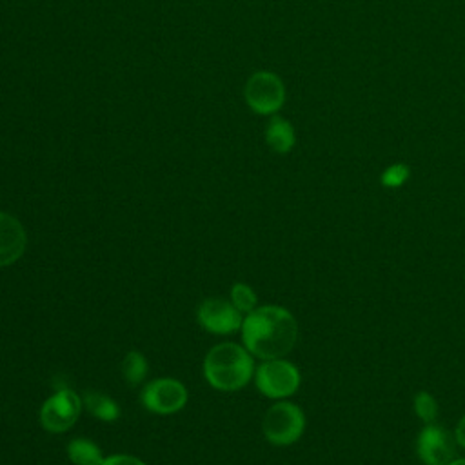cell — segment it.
<instances>
[{
  "mask_svg": "<svg viewBox=\"0 0 465 465\" xmlns=\"http://www.w3.org/2000/svg\"><path fill=\"white\" fill-rule=\"evenodd\" d=\"M243 347L260 360L282 358L298 340L296 318L280 305H262L242 322Z\"/></svg>",
  "mask_w": 465,
  "mask_h": 465,
  "instance_id": "6da1fadb",
  "label": "cell"
},
{
  "mask_svg": "<svg viewBox=\"0 0 465 465\" xmlns=\"http://www.w3.org/2000/svg\"><path fill=\"white\" fill-rule=\"evenodd\" d=\"M254 374L252 354L238 343H218L203 360V376L213 389L238 391L243 389Z\"/></svg>",
  "mask_w": 465,
  "mask_h": 465,
  "instance_id": "7a4b0ae2",
  "label": "cell"
},
{
  "mask_svg": "<svg viewBox=\"0 0 465 465\" xmlns=\"http://www.w3.org/2000/svg\"><path fill=\"white\" fill-rule=\"evenodd\" d=\"M262 430L265 440L276 447L292 445L305 430V414L291 401H276L267 409Z\"/></svg>",
  "mask_w": 465,
  "mask_h": 465,
  "instance_id": "3957f363",
  "label": "cell"
},
{
  "mask_svg": "<svg viewBox=\"0 0 465 465\" xmlns=\"http://www.w3.org/2000/svg\"><path fill=\"white\" fill-rule=\"evenodd\" d=\"M300 380L298 367L283 358L263 360V363L254 371V383L258 391L272 400L292 396L300 387Z\"/></svg>",
  "mask_w": 465,
  "mask_h": 465,
  "instance_id": "277c9868",
  "label": "cell"
},
{
  "mask_svg": "<svg viewBox=\"0 0 465 465\" xmlns=\"http://www.w3.org/2000/svg\"><path fill=\"white\" fill-rule=\"evenodd\" d=\"M82 411V400L71 389H60L51 394L42 409H40V421L42 427L49 432H65L71 429Z\"/></svg>",
  "mask_w": 465,
  "mask_h": 465,
  "instance_id": "5b68a950",
  "label": "cell"
},
{
  "mask_svg": "<svg viewBox=\"0 0 465 465\" xmlns=\"http://www.w3.org/2000/svg\"><path fill=\"white\" fill-rule=\"evenodd\" d=\"M140 398L149 412L174 414L187 403V389L178 380L158 378L143 387Z\"/></svg>",
  "mask_w": 465,
  "mask_h": 465,
  "instance_id": "8992f818",
  "label": "cell"
},
{
  "mask_svg": "<svg viewBox=\"0 0 465 465\" xmlns=\"http://www.w3.org/2000/svg\"><path fill=\"white\" fill-rule=\"evenodd\" d=\"M454 436L441 425L427 423L418 434L416 452L425 465H447L452 461L456 452Z\"/></svg>",
  "mask_w": 465,
  "mask_h": 465,
  "instance_id": "52a82bcc",
  "label": "cell"
},
{
  "mask_svg": "<svg viewBox=\"0 0 465 465\" xmlns=\"http://www.w3.org/2000/svg\"><path fill=\"white\" fill-rule=\"evenodd\" d=\"M198 323L211 334H231L242 329V312L232 302L222 298H207L196 311Z\"/></svg>",
  "mask_w": 465,
  "mask_h": 465,
  "instance_id": "ba28073f",
  "label": "cell"
},
{
  "mask_svg": "<svg viewBox=\"0 0 465 465\" xmlns=\"http://www.w3.org/2000/svg\"><path fill=\"white\" fill-rule=\"evenodd\" d=\"M283 84L276 74L267 71L254 73L245 85V98L249 105L262 114H269L280 109L283 104Z\"/></svg>",
  "mask_w": 465,
  "mask_h": 465,
  "instance_id": "9c48e42d",
  "label": "cell"
},
{
  "mask_svg": "<svg viewBox=\"0 0 465 465\" xmlns=\"http://www.w3.org/2000/svg\"><path fill=\"white\" fill-rule=\"evenodd\" d=\"M25 243L24 225L15 216L0 211V267L15 263L24 254Z\"/></svg>",
  "mask_w": 465,
  "mask_h": 465,
  "instance_id": "30bf717a",
  "label": "cell"
},
{
  "mask_svg": "<svg viewBox=\"0 0 465 465\" xmlns=\"http://www.w3.org/2000/svg\"><path fill=\"white\" fill-rule=\"evenodd\" d=\"M67 456L74 465H102L104 454L100 447L87 438H74L67 443Z\"/></svg>",
  "mask_w": 465,
  "mask_h": 465,
  "instance_id": "8fae6325",
  "label": "cell"
},
{
  "mask_svg": "<svg viewBox=\"0 0 465 465\" xmlns=\"http://www.w3.org/2000/svg\"><path fill=\"white\" fill-rule=\"evenodd\" d=\"M265 138H267V143L276 151V153H287L292 149L294 145V131H292V125L280 118V116H274L269 125H267V133H265Z\"/></svg>",
  "mask_w": 465,
  "mask_h": 465,
  "instance_id": "7c38bea8",
  "label": "cell"
},
{
  "mask_svg": "<svg viewBox=\"0 0 465 465\" xmlns=\"http://www.w3.org/2000/svg\"><path fill=\"white\" fill-rule=\"evenodd\" d=\"M82 401L85 403L87 411L102 421H114L120 416L118 403L102 392H85Z\"/></svg>",
  "mask_w": 465,
  "mask_h": 465,
  "instance_id": "4fadbf2b",
  "label": "cell"
},
{
  "mask_svg": "<svg viewBox=\"0 0 465 465\" xmlns=\"http://www.w3.org/2000/svg\"><path fill=\"white\" fill-rule=\"evenodd\" d=\"M147 369H149L147 358L142 352H138V351L127 352V356L122 361V374H124L125 381L131 387H134V385L143 381V378L147 374Z\"/></svg>",
  "mask_w": 465,
  "mask_h": 465,
  "instance_id": "5bb4252c",
  "label": "cell"
},
{
  "mask_svg": "<svg viewBox=\"0 0 465 465\" xmlns=\"http://www.w3.org/2000/svg\"><path fill=\"white\" fill-rule=\"evenodd\" d=\"M256 292L247 283H234L231 287V302L240 312H251L256 309Z\"/></svg>",
  "mask_w": 465,
  "mask_h": 465,
  "instance_id": "9a60e30c",
  "label": "cell"
},
{
  "mask_svg": "<svg viewBox=\"0 0 465 465\" xmlns=\"http://www.w3.org/2000/svg\"><path fill=\"white\" fill-rule=\"evenodd\" d=\"M414 412L416 416L425 421V423H432L436 420V414H438V403L434 400V396L430 392H418L414 396Z\"/></svg>",
  "mask_w": 465,
  "mask_h": 465,
  "instance_id": "2e32d148",
  "label": "cell"
},
{
  "mask_svg": "<svg viewBox=\"0 0 465 465\" xmlns=\"http://www.w3.org/2000/svg\"><path fill=\"white\" fill-rule=\"evenodd\" d=\"M409 178V167L405 163L389 165L381 174V183L385 187H400Z\"/></svg>",
  "mask_w": 465,
  "mask_h": 465,
  "instance_id": "e0dca14e",
  "label": "cell"
},
{
  "mask_svg": "<svg viewBox=\"0 0 465 465\" xmlns=\"http://www.w3.org/2000/svg\"><path fill=\"white\" fill-rule=\"evenodd\" d=\"M102 465H145L140 458L131 454H111L104 458Z\"/></svg>",
  "mask_w": 465,
  "mask_h": 465,
  "instance_id": "ac0fdd59",
  "label": "cell"
},
{
  "mask_svg": "<svg viewBox=\"0 0 465 465\" xmlns=\"http://www.w3.org/2000/svg\"><path fill=\"white\" fill-rule=\"evenodd\" d=\"M454 440H456V443H458L460 447L465 449V414L461 416V420L458 421V425H456V429H454Z\"/></svg>",
  "mask_w": 465,
  "mask_h": 465,
  "instance_id": "d6986e66",
  "label": "cell"
},
{
  "mask_svg": "<svg viewBox=\"0 0 465 465\" xmlns=\"http://www.w3.org/2000/svg\"><path fill=\"white\" fill-rule=\"evenodd\" d=\"M447 465H465V458H458V460H452L450 463H447Z\"/></svg>",
  "mask_w": 465,
  "mask_h": 465,
  "instance_id": "ffe728a7",
  "label": "cell"
}]
</instances>
